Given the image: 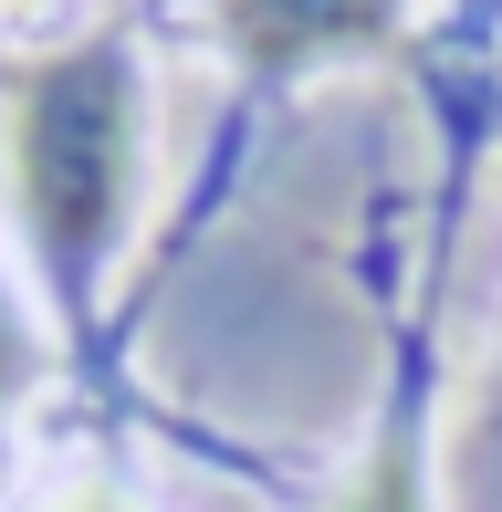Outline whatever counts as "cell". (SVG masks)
I'll list each match as a JSON object with an SVG mask.
<instances>
[{"label": "cell", "instance_id": "3957f363", "mask_svg": "<svg viewBox=\"0 0 502 512\" xmlns=\"http://www.w3.org/2000/svg\"><path fill=\"white\" fill-rule=\"evenodd\" d=\"M346 512H419V460H408V450H387L377 471H367V492H356Z\"/></svg>", "mask_w": 502, "mask_h": 512}, {"label": "cell", "instance_id": "5b68a950", "mask_svg": "<svg viewBox=\"0 0 502 512\" xmlns=\"http://www.w3.org/2000/svg\"><path fill=\"white\" fill-rule=\"evenodd\" d=\"M74 512H116V502H74Z\"/></svg>", "mask_w": 502, "mask_h": 512}, {"label": "cell", "instance_id": "7a4b0ae2", "mask_svg": "<svg viewBox=\"0 0 502 512\" xmlns=\"http://www.w3.org/2000/svg\"><path fill=\"white\" fill-rule=\"evenodd\" d=\"M220 32H231L241 63L293 74V63H325V53H367V42H387V32H398V0H220Z\"/></svg>", "mask_w": 502, "mask_h": 512}, {"label": "cell", "instance_id": "6da1fadb", "mask_svg": "<svg viewBox=\"0 0 502 512\" xmlns=\"http://www.w3.org/2000/svg\"><path fill=\"white\" fill-rule=\"evenodd\" d=\"M11 189L63 283L105 262L136 199V63L126 42H63L11 74Z\"/></svg>", "mask_w": 502, "mask_h": 512}, {"label": "cell", "instance_id": "277c9868", "mask_svg": "<svg viewBox=\"0 0 502 512\" xmlns=\"http://www.w3.org/2000/svg\"><path fill=\"white\" fill-rule=\"evenodd\" d=\"M0 377H11V335H0Z\"/></svg>", "mask_w": 502, "mask_h": 512}]
</instances>
